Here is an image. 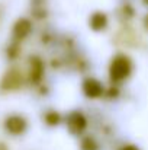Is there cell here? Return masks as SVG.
I'll list each match as a JSON object with an SVG mask.
<instances>
[{"label": "cell", "mask_w": 148, "mask_h": 150, "mask_svg": "<svg viewBox=\"0 0 148 150\" xmlns=\"http://www.w3.org/2000/svg\"><path fill=\"white\" fill-rule=\"evenodd\" d=\"M0 150H9V149H7V146H6L4 143H1V142H0Z\"/></svg>", "instance_id": "cell-14"}, {"label": "cell", "mask_w": 148, "mask_h": 150, "mask_svg": "<svg viewBox=\"0 0 148 150\" xmlns=\"http://www.w3.org/2000/svg\"><path fill=\"white\" fill-rule=\"evenodd\" d=\"M134 71V61L129 55L123 52H118L116 55L112 57L107 73H109V80L112 85H121L126 82Z\"/></svg>", "instance_id": "cell-1"}, {"label": "cell", "mask_w": 148, "mask_h": 150, "mask_svg": "<svg viewBox=\"0 0 148 150\" xmlns=\"http://www.w3.org/2000/svg\"><path fill=\"white\" fill-rule=\"evenodd\" d=\"M81 91L89 99H97L105 95V86L96 77H86L81 83Z\"/></svg>", "instance_id": "cell-6"}, {"label": "cell", "mask_w": 148, "mask_h": 150, "mask_svg": "<svg viewBox=\"0 0 148 150\" xmlns=\"http://www.w3.org/2000/svg\"><path fill=\"white\" fill-rule=\"evenodd\" d=\"M119 150H141L138 146H135V144H125V146H122Z\"/></svg>", "instance_id": "cell-12"}, {"label": "cell", "mask_w": 148, "mask_h": 150, "mask_svg": "<svg viewBox=\"0 0 148 150\" xmlns=\"http://www.w3.org/2000/svg\"><path fill=\"white\" fill-rule=\"evenodd\" d=\"M65 124H67V130L73 134V136H81L89 125L87 117L79 111V109H73L68 112L67 118H65Z\"/></svg>", "instance_id": "cell-2"}, {"label": "cell", "mask_w": 148, "mask_h": 150, "mask_svg": "<svg viewBox=\"0 0 148 150\" xmlns=\"http://www.w3.org/2000/svg\"><path fill=\"white\" fill-rule=\"evenodd\" d=\"M44 121H45V124L49 125V127H57V125L62 121V117H61V114H60L58 111L49 109V111L45 112V115H44Z\"/></svg>", "instance_id": "cell-9"}, {"label": "cell", "mask_w": 148, "mask_h": 150, "mask_svg": "<svg viewBox=\"0 0 148 150\" xmlns=\"http://www.w3.org/2000/svg\"><path fill=\"white\" fill-rule=\"evenodd\" d=\"M45 76V64L44 60L38 55H32L28 61V80L31 85H41Z\"/></svg>", "instance_id": "cell-4"}, {"label": "cell", "mask_w": 148, "mask_h": 150, "mask_svg": "<svg viewBox=\"0 0 148 150\" xmlns=\"http://www.w3.org/2000/svg\"><path fill=\"white\" fill-rule=\"evenodd\" d=\"M3 127L10 136H22L28 130V120L20 114H10L4 118Z\"/></svg>", "instance_id": "cell-5"}, {"label": "cell", "mask_w": 148, "mask_h": 150, "mask_svg": "<svg viewBox=\"0 0 148 150\" xmlns=\"http://www.w3.org/2000/svg\"><path fill=\"white\" fill-rule=\"evenodd\" d=\"M142 25H144V28H145V31L148 32V13L142 18Z\"/></svg>", "instance_id": "cell-13"}, {"label": "cell", "mask_w": 148, "mask_h": 150, "mask_svg": "<svg viewBox=\"0 0 148 150\" xmlns=\"http://www.w3.org/2000/svg\"><path fill=\"white\" fill-rule=\"evenodd\" d=\"M23 85V74L18 67H12L9 69L0 80V91L3 92H13L20 89Z\"/></svg>", "instance_id": "cell-3"}, {"label": "cell", "mask_w": 148, "mask_h": 150, "mask_svg": "<svg viewBox=\"0 0 148 150\" xmlns=\"http://www.w3.org/2000/svg\"><path fill=\"white\" fill-rule=\"evenodd\" d=\"M32 32V22L28 18H19L12 26V37L15 42L26 40Z\"/></svg>", "instance_id": "cell-7"}, {"label": "cell", "mask_w": 148, "mask_h": 150, "mask_svg": "<svg viewBox=\"0 0 148 150\" xmlns=\"http://www.w3.org/2000/svg\"><path fill=\"white\" fill-rule=\"evenodd\" d=\"M19 52H20V50H19L18 42H13V44L7 48V57H9L10 60H15V58L19 55Z\"/></svg>", "instance_id": "cell-11"}, {"label": "cell", "mask_w": 148, "mask_h": 150, "mask_svg": "<svg viewBox=\"0 0 148 150\" xmlns=\"http://www.w3.org/2000/svg\"><path fill=\"white\" fill-rule=\"evenodd\" d=\"M109 25V18L105 12H95L90 15V19H89V26L92 31L95 32H102L107 28Z\"/></svg>", "instance_id": "cell-8"}, {"label": "cell", "mask_w": 148, "mask_h": 150, "mask_svg": "<svg viewBox=\"0 0 148 150\" xmlns=\"http://www.w3.org/2000/svg\"><path fill=\"white\" fill-rule=\"evenodd\" d=\"M142 1H144V4H147L148 6V0H142Z\"/></svg>", "instance_id": "cell-15"}, {"label": "cell", "mask_w": 148, "mask_h": 150, "mask_svg": "<svg viewBox=\"0 0 148 150\" xmlns=\"http://www.w3.org/2000/svg\"><path fill=\"white\" fill-rule=\"evenodd\" d=\"M80 149L81 150H99V143L90 136H86L80 142Z\"/></svg>", "instance_id": "cell-10"}]
</instances>
